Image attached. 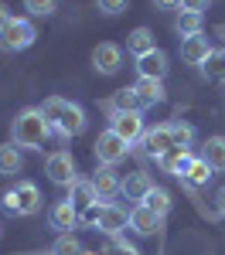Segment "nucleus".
Listing matches in <instances>:
<instances>
[{
    "label": "nucleus",
    "instance_id": "f257e3e1",
    "mask_svg": "<svg viewBox=\"0 0 225 255\" xmlns=\"http://www.w3.org/2000/svg\"><path fill=\"white\" fill-rule=\"evenodd\" d=\"M38 109L44 113L48 126H51V133L61 136V139L82 136V133H85V126H89V119H85V113H82V106H75V102H68V99H61V96L44 99Z\"/></svg>",
    "mask_w": 225,
    "mask_h": 255
},
{
    "label": "nucleus",
    "instance_id": "f03ea898",
    "mask_svg": "<svg viewBox=\"0 0 225 255\" xmlns=\"http://www.w3.org/2000/svg\"><path fill=\"white\" fill-rule=\"evenodd\" d=\"M10 136H14V146L41 150V146H44V139L51 136V126H48V119H44V113H41L38 106H31V109L17 113L14 126H10Z\"/></svg>",
    "mask_w": 225,
    "mask_h": 255
},
{
    "label": "nucleus",
    "instance_id": "7ed1b4c3",
    "mask_svg": "<svg viewBox=\"0 0 225 255\" xmlns=\"http://www.w3.org/2000/svg\"><path fill=\"white\" fill-rule=\"evenodd\" d=\"M0 208H3L7 215H14V218L38 215V211H41V191H38V184H31V180H17V187L3 191Z\"/></svg>",
    "mask_w": 225,
    "mask_h": 255
},
{
    "label": "nucleus",
    "instance_id": "20e7f679",
    "mask_svg": "<svg viewBox=\"0 0 225 255\" xmlns=\"http://www.w3.org/2000/svg\"><path fill=\"white\" fill-rule=\"evenodd\" d=\"M38 38V31H34V24L27 17H14L7 27H3V34H0V48L3 51H10V55H17L24 48H31Z\"/></svg>",
    "mask_w": 225,
    "mask_h": 255
},
{
    "label": "nucleus",
    "instance_id": "39448f33",
    "mask_svg": "<svg viewBox=\"0 0 225 255\" xmlns=\"http://www.w3.org/2000/svg\"><path fill=\"white\" fill-rule=\"evenodd\" d=\"M92 153H96V160H99L102 167H116L120 160H126V153H130V143H126L120 133L106 129V133H99V136H96V143H92Z\"/></svg>",
    "mask_w": 225,
    "mask_h": 255
},
{
    "label": "nucleus",
    "instance_id": "423d86ee",
    "mask_svg": "<svg viewBox=\"0 0 225 255\" xmlns=\"http://www.w3.org/2000/svg\"><path fill=\"white\" fill-rule=\"evenodd\" d=\"M48 180L51 184H58V187H72L75 180H79V174H75V157L68 153V150H55L51 157H48Z\"/></svg>",
    "mask_w": 225,
    "mask_h": 255
},
{
    "label": "nucleus",
    "instance_id": "0eeeda50",
    "mask_svg": "<svg viewBox=\"0 0 225 255\" xmlns=\"http://www.w3.org/2000/svg\"><path fill=\"white\" fill-rule=\"evenodd\" d=\"M109 129L113 133H120L130 146L137 143V139H143V113H109Z\"/></svg>",
    "mask_w": 225,
    "mask_h": 255
},
{
    "label": "nucleus",
    "instance_id": "6e6552de",
    "mask_svg": "<svg viewBox=\"0 0 225 255\" xmlns=\"http://www.w3.org/2000/svg\"><path fill=\"white\" fill-rule=\"evenodd\" d=\"M92 68L99 72V75H116L123 68V51L120 44H113V41H102L92 48Z\"/></svg>",
    "mask_w": 225,
    "mask_h": 255
},
{
    "label": "nucleus",
    "instance_id": "1a4fd4ad",
    "mask_svg": "<svg viewBox=\"0 0 225 255\" xmlns=\"http://www.w3.org/2000/svg\"><path fill=\"white\" fill-rule=\"evenodd\" d=\"M126 228H130V211L109 201V204L102 208V218H99V232H102V235H109V238H120L123 232H126Z\"/></svg>",
    "mask_w": 225,
    "mask_h": 255
},
{
    "label": "nucleus",
    "instance_id": "9d476101",
    "mask_svg": "<svg viewBox=\"0 0 225 255\" xmlns=\"http://www.w3.org/2000/svg\"><path fill=\"white\" fill-rule=\"evenodd\" d=\"M154 187H157V184H154V177L147 174V170H133V174H126L120 180V194L126 197V201H143Z\"/></svg>",
    "mask_w": 225,
    "mask_h": 255
},
{
    "label": "nucleus",
    "instance_id": "9b49d317",
    "mask_svg": "<svg viewBox=\"0 0 225 255\" xmlns=\"http://www.w3.org/2000/svg\"><path fill=\"white\" fill-rule=\"evenodd\" d=\"M143 146H147V153L157 160L164 157L167 150H174V136H171V123H161V126H154V129H147L143 133Z\"/></svg>",
    "mask_w": 225,
    "mask_h": 255
},
{
    "label": "nucleus",
    "instance_id": "f8f14e48",
    "mask_svg": "<svg viewBox=\"0 0 225 255\" xmlns=\"http://www.w3.org/2000/svg\"><path fill=\"white\" fill-rule=\"evenodd\" d=\"M167 55H164L161 48H154V51H147V55H140L137 58V72H140V79H154V82H164V75H167Z\"/></svg>",
    "mask_w": 225,
    "mask_h": 255
},
{
    "label": "nucleus",
    "instance_id": "ddd939ff",
    "mask_svg": "<svg viewBox=\"0 0 225 255\" xmlns=\"http://www.w3.org/2000/svg\"><path fill=\"white\" fill-rule=\"evenodd\" d=\"M48 221H51V228H55V232L65 235V232H72V228L79 225V208L65 197V201H58V204L48 211Z\"/></svg>",
    "mask_w": 225,
    "mask_h": 255
},
{
    "label": "nucleus",
    "instance_id": "4468645a",
    "mask_svg": "<svg viewBox=\"0 0 225 255\" xmlns=\"http://www.w3.org/2000/svg\"><path fill=\"white\" fill-rule=\"evenodd\" d=\"M161 215H154L147 204H137L133 211H130V228L137 232V235H157L161 232Z\"/></svg>",
    "mask_w": 225,
    "mask_h": 255
},
{
    "label": "nucleus",
    "instance_id": "2eb2a0df",
    "mask_svg": "<svg viewBox=\"0 0 225 255\" xmlns=\"http://www.w3.org/2000/svg\"><path fill=\"white\" fill-rule=\"evenodd\" d=\"M89 180H92V187H96L99 201H113V197L120 194V177H116V170H113V167H99V170L89 177Z\"/></svg>",
    "mask_w": 225,
    "mask_h": 255
},
{
    "label": "nucleus",
    "instance_id": "dca6fc26",
    "mask_svg": "<svg viewBox=\"0 0 225 255\" xmlns=\"http://www.w3.org/2000/svg\"><path fill=\"white\" fill-rule=\"evenodd\" d=\"M208 55H212V44H208V38H202V34L181 41V61L184 65H198V68H202Z\"/></svg>",
    "mask_w": 225,
    "mask_h": 255
},
{
    "label": "nucleus",
    "instance_id": "f3484780",
    "mask_svg": "<svg viewBox=\"0 0 225 255\" xmlns=\"http://www.w3.org/2000/svg\"><path fill=\"white\" fill-rule=\"evenodd\" d=\"M137 96H140L143 109H150V106H161L164 99H167V92H164V82H154V79H140L137 85Z\"/></svg>",
    "mask_w": 225,
    "mask_h": 255
},
{
    "label": "nucleus",
    "instance_id": "a211bd4d",
    "mask_svg": "<svg viewBox=\"0 0 225 255\" xmlns=\"http://www.w3.org/2000/svg\"><path fill=\"white\" fill-rule=\"evenodd\" d=\"M109 113H143V102H140V96H137V89H133V85L120 89V92L113 96V102H109Z\"/></svg>",
    "mask_w": 225,
    "mask_h": 255
},
{
    "label": "nucleus",
    "instance_id": "6ab92c4d",
    "mask_svg": "<svg viewBox=\"0 0 225 255\" xmlns=\"http://www.w3.org/2000/svg\"><path fill=\"white\" fill-rule=\"evenodd\" d=\"M24 170V157H20V146L14 143H3L0 146V177H14Z\"/></svg>",
    "mask_w": 225,
    "mask_h": 255
},
{
    "label": "nucleus",
    "instance_id": "aec40b11",
    "mask_svg": "<svg viewBox=\"0 0 225 255\" xmlns=\"http://www.w3.org/2000/svg\"><path fill=\"white\" fill-rule=\"evenodd\" d=\"M202 157L208 160V167H212V170L225 174V136H208V139H205Z\"/></svg>",
    "mask_w": 225,
    "mask_h": 255
},
{
    "label": "nucleus",
    "instance_id": "412c9836",
    "mask_svg": "<svg viewBox=\"0 0 225 255\" xmlns=\"http://www.w3.org/2000/svg\"><path fill=\"white\" fill-rule=\"evenodd\" d=\"M68 201L75 204V208H89V204H96L99 194H96V187H92V180H75L72 187H68Z\"/></svg>",
    "mask_w": 225,
    "mask_h": 255
},
{
    "label": "nucleus",
    "instance_id": "4be33fe9",
    "mask_svg": "<svg viewBox=\"0 0 225 255\" xmlns=\"http://www.w3.org/2000/svg\"><path fill=\"white\" fill-rule=\"evenodd\" d=\"M202 14H195V10H181V14H178V20H174V31H178V34H181V41L184 38H198V34H202Z\"/></svg>",
    "mask_w": 225,
    "mask_h": 255
},
{
    "label": "nucleus",
    "instance_id": "5701e85b",
    "mask_svg": "<svg viewBox=\"0 0 225 255\" xmlns=\"http://www.w3.org/2000/svg\"><path fill=\"white\" fill-rule=\"evenodd\" d=\"M126 48L140 58V55H147V51H154L157 44H154V31L150 27H137V31H130V38H126Z\"/></svg>",
    "mask_w": 225,
    "mask_h": 255
},
{
    "label": "nucleus",
    "instance_id": "b1692460",
    "mask_svg": "<svg viewBox=\"0 0 225 255\" xmlns=\"http://www.w3.org/2000/svg\"><path fill=\"white\" fill-rule=\"evenodd\" d=\"M208 177H212V167H208V160L205 157H195L191 160V167L184 170V184H191V187H202V184H208Z\"/></svg>",
    "mask_w": 225,
    "mask_h": 255
},
{
    "label": "nucleus",
    "instance_id": "393cba45",
    "mask_svg": "<svg viewBox=\"0 0 225 255\" xmlns=\"http://www.w3.org/2000/svg\"><path fill=\"white\" fill-rule=\"evenodd\" d=\"M140 204H147V208H150V211H154V215H167V211H171V194H167V191H164V187H154V191H150V194L143 197Z\"/></svg>",
    "mask_w": 225,
    "mask_h": 255
},
{
    "label": "nucleus",
    "instance_id": "a878e982",
    "mask_svg": "<svg viewBox=\"0 0 225 255\" xmlns=\"http://www.w3.org/2000/svg\"><path fill=\"white\" fill-rule=\"evenodd\" d=\"M202 72L208 75V79H225V48H222V51H215V48H212V55L205 58Z\"/></svg>",
    "mask_w": 225,
    "mask_h": 255
},
{
    "label": "nucleus",
    "instance_id": "bb28decb",
    "mask_svg": "<svg viewBox=\"0 0 225 255\" xmlns=\"http://www.w3.org/2000/svg\"><path fill=\"white\" fill-rule=\"evenodd\" d=\"M55 255H85V249H82V242L72 232H65V235H58V242H55V249H51Z\"/></svg>",
    "mask_w": 225,
    "mask_h": 255
},
{
    "label": "nucleus",
    "instance_id": "cd10ccee",
    "mask_svg": "<svg viewBox=\"0 0 225 255\" xmlns=\"http://www.w3.org/2000/svg\"><path fill=\"white\" fill-rule=\"evenodd\" d=\"M171 136H174V146H184V150H188L191 139H195V126L178 119V123H171Z\"/></svg>",
    "mask_w": 225,
    "mask_h": 255
},
{
    "label": "nucleus",
    "instance_id": "c85d7f7f",
    "mask_svg": "<svg viewBox=\"0 0 225 255\" xmlns=\"http://www.w3.org/2000/svg\"><path fill=\"white\" fill-rule=\"evenodd\" d=\"M109 201H96V204H89L85 211H79V225L85 228H99V218H102V208H106Z\"/></svg>",
    "mask_w": 225,
    "mask_h": 255
},
{
    "label": "nucleus",
    "instance_id": "c756f323",
    "mask_svg": "<svg viewBox=\"0 0 225 255\" xmlns=\"http://www.w3.org/2000/svg\"><path fill=\"white\" fill-rule=\"evenodd\" d=\"M24 7H27L34 17H48V14H55L58 0H24Z\"/></svg>",
    "mask_w": 225,
    "mask_h": 255
},
{
    "label": "nucleus",
    "instance_id": "7c9ffc66",
    "mask_svg": "<svg viewBox=\"0 0 225 255\" xmlns=\"http://www.w3.org/2000/svg\"><path fill=\"white\" fill-rule=\"evenodd\" d=\"M106 255H140V252H137L126 238H113V245L106 249Z\"/></svg>",
    "mask_w": 225,
    "mask_h": 255
},
{
    "label": "nucleus",
    "instance_id": "2f4dec72",
    "mask_svg": "<svg viewBox=\"0 0 225 255\" xmlns=\"http://www.w3.org/2000/svg\"><path fill=\"white\" fill-rule=\"evenodd\" d=\"M126 3H130V0H96V7H99L102 14H109V17L120 14V10H126Z\"/></svg>",
    "mask_w": 225,
    "mask_h": 255
},
{
    "label": "nucleus",
    "instance_id": "473e14b6",
    "mask_svg": "<svg viewBox=\"0 0 225 255\" xmlns=\"http://www.w3.org/2000/svg\"><path fill=\"white\" fill-rule=\"evenodd\" d=\"M208 3H212V0H181V10H195V14H202V10H208Z\"/></svg>",
    "mask_w": 225,
    "mask_h": 255
},
{
    "label": "nucleus",
    "instance_id": "72a5a7b5",
    "mask_svg": "<svg viewBox=\"0 0 225 255\" xmlns=\"http://www.w3.org/2000/svg\"><path fill=\"white\" fill-rule=\"evenodd\" d=\"M10 20H14V14H10V7H7V3L0 0V34H3V27H7Z\"/></svg>",
    "mask_w": 225,
    "mask_h": 255
},
{
    "label": "nucleus",
    "instance_id": "f704fd0d",
    "mask_svg": "<svg viewBox=\"0 0 225 255\" xmlns=\"http://www.w3.org/2000/svg\"><path fill=\"white\" fill-rule=\"evenodd\" d=\"M157 10H181V0H154Z\"/></svg>",
    "mask_w": 225,
    "mask_h": 255
},
{
    "label": "nucleus",
    "instance_id": "c9c22d12",
    "mask_svg": "<svg viewBox=\"0 0 225 255\" xmlns=\"http://www.w3.org/2000/svg\"><path fill=\"white\" fill-rule=\"evenodd\" d=\"M215 201H219V215L225 218V187H219V194H215Z\"/></svg>",
    "mask_w": 225,
    "mask_h": 255
},
{
    "label": "nucleus",
    "instance_id": "e433bc0d",
    "mask_svg": "<svg viewBox=\"0 0 225 255\" xmlns=\"http://www.w3.org/2000/svg\"><path fill=\"white\" fill-rule=\"evenodd\" d=\"M0 235H3V225H0Z\"/></svg>",
    "mask_w": 225,
    "mask_h": 255
},
{
    "label": "nucleus",
    "instance_id": "4c0bfd02",
    "mask_svg": "<svg viewBox=\"0 0 225 255\" xmlns=\"http://www.w3.org/2000/svg\"><path fill=\"white\" fill-rule=\"evenodd\" d=\"M44 255H55V252H44Z\"/></svg>",
    "mask_w": 225,
    "mask_h": 255
},
{
    "label": "nucleus",
    "instance_id": "58836bf2",
    "mask_svg": "<svg viewBox=\"0 0 225 255\" xmlns=\"http://www.w3.org/2000/svg\"><path fill=\"white\" fill-rule=\"evenodd\" d=\"M85 255H89V252H85Z\"/></svg>",
    "mask_w": 225,
    "mask_h": 255
}]
</instances>
